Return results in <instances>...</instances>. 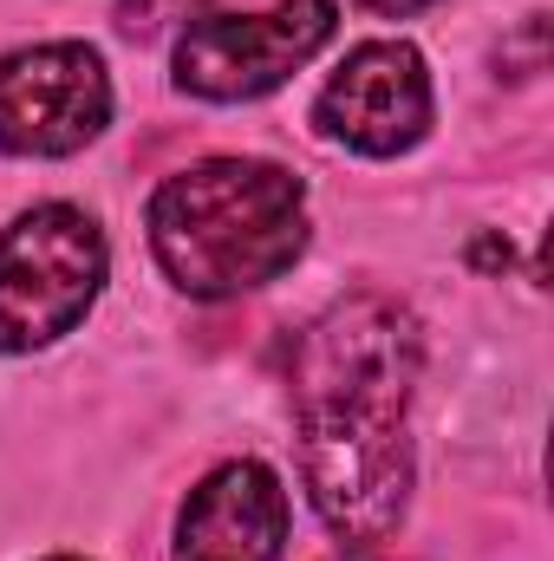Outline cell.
Instances as JSON below:
<instances>
[{
	"label": "cell",
	"instance_id": "cell-9",
	"mask_svg": "<svg viewBox=\"0 0 554 561\" xmlns=\"http://www.w3.org/2000/svg\"><path fill=\"white\" fill-rule=\"evenodd\" d=\"M476 262H483V268H503V262H509V242L483 236V242H476Z\"/></svg>",
	"mask_w": 554,
	"mask_h": 561
},
{
	"label": "cell",
	"instance_id": "cell-10",
	"mask_svg": "<svg viewBox=\"0 0 554 561\" xmlns=\"http://www.w3.org/2000/svg\"><path fill=\"white\" fill-rule=\"evenodd\" d=\"M346 561H366V549H353V556H346Z\"/></svg>",
	"mask_w": 554,
	"mask_h": 561
},
{
	"label": "cell",
	"instance_id": "cell-7",
	"mask_svg": "<svg viewBox=\"0 0 554 561\" xmlns=\"http://www.w3.org/2000/svg\"><path fill=\"white\" fill-rule=\"evenodd\" d=\"M280 549H287V490L255 457L216 463L176 516V561H280Z\"/></svg>",
	"mask_w": 554,
	"mask_h": 561
},
{
	"label": "cell",
	"instance_id": "cell-4",
	"mask_svg": "<svg viewBox=\"0 0 554 561\" xmlns=\"http://www.w3.org/2000/svg\"><path fill=\"white\" fill-rule=\"evenodd\" d=\"M339 26L333 0H280L268 13H189L170 53V79L209 105H249L287 85Z\"/></svg>",
	"mask_w": 554,
	"mask_h": 561
},
{
	"label": "cell",
	"instance_id": "cell-3",
	"mask_svg": "<svg viewBox=\"0 0 554 561\" xmlns=\"http://www.w3.org/2000/svg\"><path fill=\"white\" fill-rule=\"evenodd\" d=\"M105 229L72 203H33L0 236V353H39L66 340L105 294Z\"/></svg>",
	"mask_w": 554,
	"mask_h": 561
},
{
	"label": "cell",
	"instance_id": "cell-8",
	"mask_svg": "<svg viewBox=\"0 0 554 561\" xmlns=\"http://www.w3.org/2000/svg\"><path fill=\"white\" fill-rule=\"evenodd\" d=\"M366 13H379V20H412V13H424V7H437V0H359Z\"/></svg>",
	"mask_w": 554,
	"mask_h": 561
},
{
	"label": "cell",
	"instance_id": "cell-2",
	"mask_svg": "<svg viewBox=\"0 0 554 561\" xmlns=\"http://www.w3.org/2000/svg\"><path fill=\"white\" fill-rule=\"evenodd\" d=\"M150 255L189 300H235L307 255V190L268 157H209L157 183Z\"/></svg>",
	"mask_w": 554,
	"mask_h": 561
},
{
	"label": "cell",
	"instance_id": "cell-12",
	"mask_svg": "<svg viewBox=\"0 0 554 561\" xmlns=\"http://www.w3.org/2000/svg\"><path fill=\"white\" fill-rule=\"evenodd\" d=\"M143 7H150V0H143Z\"/></svg>",
	"mask_w": 554,
	"mask_h": 561
},
{
	"label": "cell",
	"instance_id": "cell-5",
	"mask_svg": "<svg viewBox=\"0 0 554 561\" xmlns=\"http://www.w3.org/2000/svg\"><path fill=\"white\" fill-rule=\"evenodd\" d=\"M112 125V72L85 39H39L0 59V150L72 157Z\"/></svg>",
	"mask_w": 554,
	"mask_h": 561
},
{
	"label": "cell",
	"instance_id": "cell-6",
	"mask_svg": "<svg viewBox=\"0 0 554 561\" xmlns=\"http://www.w3.org/2000/svg\"><path fill=\"white\" fill-rule=\"evenodd\" d=\"M320 138L359 157H405L430 131V72L412 39H366L313 99Z\"/></svg>",
	"mask_w": 554,
	"mask_h": 561
},
{
	"label": "cell",
	"instance_id": "cell-11",
	"mask_svg": "<svg viewBox=\"0 0 554 561\" xmlns=\"http://www.w3.org/2000/svg\"><path fill=\"white\" fill-rule=\"evenodd\" d=\"M46 561H79V556H46Z\"/></svg>",
	"mask_w": 554,
	"mask_h": 561
},
{
	"label": "cell",
	"instance_id": "cell-1",
	"mask_svg": "<svg viewBox=\"0 0 554 561\" xmlns=\"http://www.w3.org/2000/svg\"><path fill=\"white\" fill-rule=\"evenodd\" d=\"M424 366L417 313L392 294L333 300L293 346L300 483L346 549L385 542L412 510V386Z\"/></svg>",
	"mask_w": 554,
	"mask_h": 561
}]
</instances>
